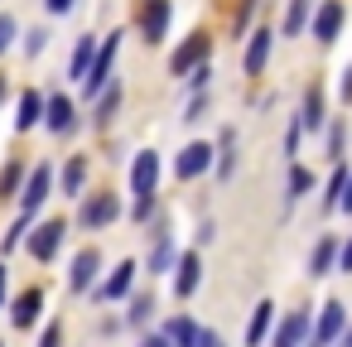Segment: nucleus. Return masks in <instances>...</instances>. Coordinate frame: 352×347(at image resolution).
<instances>
[{
  "label": "nucleus",
  "mask_w": 352,
  "mask_h": 347,
  "mask_svg": "<svg viewBox=\"0 0 352 347\" xmlns=\"http://www.w3.org/2000/svg\"><path fill=\"white\" fill-rule=\"evenodd\" d=\"M0 304H6V265H0Z\"/></svg>",
  "instance_id": "48"
},
{
  "label": "nucleus",
  "mask_w": 352,
  "mask_h": 347,
  "mask_svg": "<svg viewBox=\"0 0 352 347\" xmlns=\"http://www.w3.org/2000/svg\"><path fill=\"white\" fill-rule=\"evenodd\" d=\"M270 323H275V304H270V299H261V304L251 309V323H246V347H261V342H265V333H270Z\"/></svg>",
  "instance_id": "20"
},
{
  "label": "nucleus",
  "mask_w": 352,
  "mask_h": 347,
  "mask_svg": "<svg viewBox=\"0 0 352 347\" xmlns=\"http://www.w3.org/2000/svg\"><path fill=\"white\" fill-rule=\"evenodd\" d=\"M39 126H49L54 135H68L73 126H78V111H73V102L58 92V97H44V121Z\"/></svg>",
  "instance_id": "13"
},
{
  "label": "nucleus",
  "mask_w": 352,
  "mask_h": 347,
  "mask_svg": "<svg viewBox=\"0 0 352 347\" xmlns=\"http://www.w3.org/2000/svg\"><path fill=\"white\" fill-rule=\"evenodd\" d=\"M10 44H15V20L0 15V54H10Z\"/></svg>",
  "instance_id": "40"
},
{
  "label": "nucleus",
  "mask_w": 352,
  "mask_h": 347,
  "mask_svg": "<svg viewBox=\"0 0 352 347\" xmlns=\"http://www.w3.org/2000/svg\"><path fill=\"white\" fill-rule=\"evenodd\" d=\"M304 25H309V0H289V10H285V39H294Z\"/></svg>",
  "instance_id": "29"
},
{
  "label": "nucleus",
  "mask_w": 352,
  "mask_h": 347,
  "mask_svg": "<svg viewBox=\"0 0 352 347\" xmlns=\"http://www.w3.org/2000/svg\"><path fill=\"white\" fill-rule=\"evenodd\" d=\"M342 102H352V68L342 73Z\"/></svg>",
  "instance_id": "47"
},
{
  "label": "nucleus",
  "mask_w": 352,
  "mask_h": 347,
  "mask_svg": "<svg viewBox=\"0 0 352 347\" xmlns=\"http://www.w3.org/2000/svg\"><path fill=\"white\" fill-rule=\"evenodd\" d=\"M44 121V97L39 92H25L20 97V116H15V131H34Z\"/></svg>",
  "instance_id": "25"
},
{
  "label": "nucleus",
  "mask_w": 352,
  "mask_h": 347,
  "mask_svg": "<svg viewBox=\"0 0 352 347\" xmlns=\"http://www.w3.org/2000/svg\"><path fill=\"white\" fill-rule=\"evenodd\" d=\"M270 44H275V34H270V30H256V34L246 39V54H241V68H246L251 78H256V73H261V68L270 63Z\"/></svg>",
  "instance_id": "17"
},
{
  "label": "nucleus",
  "mask_w": 352,
  "mask_h": 347,
  "mask_svg": "<svg viewBox=\"0 0 352 347\" xmlns=\"http://www.w3.org/2000/svg\"><path fill=\"white\" fill-rule=\"evenodd\" d=\"M63 236H68V222H39L34 227V236H30V256L34 260H54L58 251H63Z\"/></svg>",
  "instance_id": "7"
},
{
  "label": "nucleus",
  "mask_w": 352,
  "mask_h": 347,
  "mask_svg": "<svg viewBox=\"0 0 352 347\" xmlns=\"http://www.w3.org/2000/svg\"><path fill=\"white\" fill-rule=\"evenodd\" d=\"M25 222H30V217H20V222H15V227L6 232V241H0V251H15V246L25 241Z\"/></svg>",
  "instance_id": "39"
},
{
  "label": "nucleus",
  "mask_w": 352,
  "mask_h": 347,
  "mask_svg": "<svg viewBox=\"0 0 352 347\" xmlns=\"http://www.w3.org/2000/svg\"><path fill=\"white\" fill-rule=\"evenodd\" d=\"M0 102H6V78H0Z\"/></svg>",
  "instance_id": "50"
},
{
  "label": "nucleus",
  "mask_w": 352,
  "mask_h": 347,
  "mask_svg": "<svg viewBox=\"0 0 352 347\" xmlns=\"http://www.w3.org/2000/svg\"><path fill=\"white\" fill-rule=\"evenodd\" d=\"M39 313H44V289H25V294L10 304V323H15V328H34Z\"/></svg>",
  "instance_id": "18"
},
{
  "label": "nucleus",
  "mask_w": 352,
  "mask_h": 347,
  "mask_svg": "<svg viewBox=\"0 0 352 347\" xmlns=\"http://www.w3.org/2000/svg\"><path fill=\"white\" fill-rule=\"evenodd\" d=\"M135 270H140L135 260H121V265H116V270H111V275L102 280L97 299H102V304H111V299H126V294L135 289Z\"/></svg>",
  "instance_id": "15"
},
{
  "label": "nucleus",
  "mask_w": 352,
  "mask_h": 347,
  "mask_svg": "<svg viewBox=\"0 0 352 347\" xmlns=\"http://www.w3.org/2000/svg\"><path fill=\"white\" fill-rule=\"evenodd\" d=\"M155 188H160V155L155 150H140L131 159V193L135 198H155Z\"/></svg>",
  "instance_id": "6"
},
{
  "label": "nucleus",
  "mask_w": 352,
  "mask_h": 347,
  "mask_svg": "<svg viewBox=\"0 0 352 347\" xmlns=\"http://www.w3.org/2000/svg\"><path fill=\"white\" fill-rule=\"evenodd\" d=\"M299 140H304V126H299V116H294V121H289V131H285V155H289V159L299 155Z\"/></svg>",
  "instance_id": "34"
},
{
  "label": "nucleus",
  "mask_w": 352,
  "mask_h": 347,
  "mask_svg": "<svg viewBox=\"0 0 352 347\" xmlns=\"http://www.w3.org/2000/svg\"><path fill=\"white\" fill-rule=\"evenodd\" d=\"M121 107V87H102V102H97V121H111V111Z\"/></svg>",
  "instance_id": "31"
},
{
  "label": "nucleus",
  "mask_w": 352,
  "mask_h": 347,
  "mask_svg": "<svg viewBox=\"0 0 352 347\" xmlns=\"http://www.w3.org/2000/svg\"><path fill=\"white\" fill-rule=\"evenodd\" d=\"M342 183H347V169H338V174L328 179V193H323V212H333V208H338V198H342Z\"/></svg>",
  "instance_id": "33"
},
{
  "label": "nucleus",
  "mask_w": 352,
  "mask_h": 347,
  "mask_svg": "<svg viewBox=\"0 0 352 347\" xmlns=\"http://www.w3.org/2000/svg\"><path fill=\"white\" fill-rule=\"evenodd\" d=\"M304 337H309V309H289L285 323L275 328L270 347H304Z\"/></svg>",
  "instance_id": "16"
},
{
  "label": "nucleus",
  "mask_w": 352,
  "mask_h": 347,
  "mask_svg": "<svg viewBox=\"0 0 352 347\" xmlns=\"http://www.w3.org/2000/svg\"><path fill=\"white\" fill-rule=\"evenodd\" d=\"M82 183H87V155H73L63 164V193L68 198H82Z\"/></svg>",
  "instance_id": "26"
},
{
  "label": "nucleus",
  "mask_w": 352,
  "mask_h": 347,
  "mask_svg": "<svg viewBox=\"0 0 352 347\" xmlns=\"http://www.w3.org/2000/svg\"><path fill=\"white\" fill-rule=\"evenodd\" d=\"M208 169H212V145H208V140L184 145L179 159H174V174H179V179H198V174H208Z\"/></svg>",
  "instance_id": "8"
},
{
  "label": "nucleus",
  "mask_w": 352,
  "mask_h": 347,
  "mask_svg": "<svg viewBox=\"0 0 352 347\" xmlns=\"http://www.w3.org/2000/svg\"><path fill=\"white\" fill-rule=\"evenodd\" d=\"M251 20H256V0H241V10H236V34H241Z\"/></svg>",
  "instance_id": "41"
},
{
  "label": "nucleus",
  "mask_w": 352,
  "mask_h": 347,
  "mask_svg": "<svg viewBox=\"0 0 352 347\" xmlns=\"http://www.w3.org/2000/svg\"><path fill=\"white\" fill-rule=\"evenodd\" d=\"M97 44H102V39H92V34H82V39H78L73 63H68V78H78V82L87 78V68H92V58H97Z\"/></svg>",
  "instance_id": "24"
},
{
  "label": "nucleus",
  "mask_w": 352,
  "mask_h": 347,
  "mask_svg": "<svg viewBox=\"0 0 352 347\" xmlns=\"http://www.w3.org/2000/svg\"><path fill=\"white\" fill-rule=\"evenodd\" d=\"M116 49H121V34H111V39H102V44H97V58H92L87 78H82V92H87V97H97V92L107 87V78H111V63H116Z\"/></svg>",
  "instance_id": "5"
},
{
  "label": "nucleus",
  "mask_w": 352,
  "mask_h": 347,
  "mask_svg": "<svg viewBox=\"0 0 352 347\" xmlns=\"http://www.w3.org/2000/svg\"><path fill=\"white\" fill-rule=\"evenodd\" d=\"M212 58V44H208V34H188L179 49H174V58H169V73L174 78H188L198 63H208Z\"/></svg>",
  "instance_id": "4"
},
{
  "label": "nucleus",
  "mask_w": 352,
  "mask_h": 347,
  "mask_svg": "<svg viewBox=\"0 0 352 347\" xmlns=\"http://www.w3.org/2000/svg\"><path fill=\"white\" fill-rule=\"evenodd\" d=\"M342 347H352V328H347V333H342Z\"/></svg>",
  "instance_id": "49"
},
{
  "label": "nucleus",
  "mask_w": 352,
  "mask_h": 347,
  "mask_svg": "<svg viewBox=\"0 0 352 347\" xmlns=\"http://www.w3.org/2000/svg\"><path fill=\"white\" fill-rule=\"evenodd\" d=\"M198 284H203V260H198V251H179V260H174V294L188 299V294H198Z\"/></svg>",
  "instance_id": "9"
},
{
  "label": "nucleus",
  "mask_w": 352,
  "mask_h": 347,
  "mask_svg": "<svg viewBox=\"0 0 352 347\" xmlns=\"http://www.w3.org/2000/svg\"><path fill=\"white\" fill-rule=\"evenodd\" d=\"M0 347H6V342H0Z\"/></svg>",
  "instance_id": "51"
},
{
  "label": "nucleus",
  "mask_w": 352,
  "mask_h": 347,
  "mask_svg": "<svg viewBox=\"0 0 352 347\" xmlns=\"http://www.w3.org/2000/svg\"><path fill=\"white\" fill-rule=\"evenodd\" d=\"M39 347H63V323H58V318L39 333Z\"/></svg>",
  "instance_id": "38"
},
{
  "label": "nucleus",
  "mask_w": 352,
  "mask_h": 347,
  "mask_svg": "<svg viewBox=\"0 0 352 347\" xmlns=\"http://www.w3.org/2000/svg\"><path fill=\"white\" fill-rule=\"evenodd\" d=\"M342 323H347V309H342V299H328V304H323V313L309 323V337H304V347H333V342L342 337Z\"/></svg>",
  "instance_id": "1"
},
{
  "label": "nucleus",
  "mask_w": 352,
  "mask_h": 347,
  "mask_svg": "<svg viewBox=\"0 0 352 347\" xmlns=\"http://www.w3.org/2000/svg\"><path fill=\"white\" fill-rule=\"evenodd\" d=\"M212 169H217L222 179H232V169H236V131H232V126L222 131V140H217V150H212Z\"/></svg>",
  "instance_id": "23"
},
{
  "label": "nucleus",
  "mask_w": 352,
  "mask_h": 347,
  "mask_svg": "<svg viewBox=\"0 0 352 347\" xmlns=\"http://www.w3.org/2000/svg\"><path fill=\"white\" fill-rule=\"evenodd\" d=\"M338 270H342V275H352V236L338 246Z\"/></svg>",
  "instance_id": "42"
},
{
  "label": "nucleus",
  "mask_w": 352,
  "mask_h": 347,
  "mask_svg": "<svg viewBox=\"0 0 352 347\" xmlns=\"http://www.w3.org/2000/svg\"><path fill=\"white\" fill-rule=\"evenodd\" d=\"M208 78H212V63H198V68L188 73V87H193V92H208Z\"/></svg>",
  "instance_id": "36"
},
{
  "label": "nucleus",
  "mask_w": 352,
  "mask_h": 347,
  "mask_svg": "<svg viewBox=\"0 0 352 347\" xmlns=\"http://www.w3.org/2000/svg\"><path fill=\"white\" fill-rule=\"evenodd\" d=\"M44 5H49V15H68V10L78 5V0H44Z\"/></svg>",
  "instance_id": "45"
},
{
  "label": "nucleus",
  "mask_w": 352,
  "mask_h": 347,
  "mask_svg": "<svg viewBox=\"0 0 352 347\" xmlns=\"http://www.w3.org/2000/svg\"><path fill=\"white\" fill-rule=\"evenodd\" d=\"M49 193H54V164H34V169L25 174V188H20V212L34 217V212L49 203Z\"/></svg>",
  "instance_id": "2"
},
{
  "label": "nucleus",
  "mask_w": 352,
  "mask_h": 347,
  "mask_svg": "<svg viewBox=\"0 0 352 347\" xmlns=\"http://www.w3.org/2000/svg\"><path fill=\"white\" fill-rule=\"evenodd\" d=\"M140 347H169V342H164V333H150V337H140Z\"/></svg>",
  "instance_id": "46"
},
{
  "label": "nucleus",
  "mask_w": 352,
  "mask_h": 347,
  "mask_svg": "<svg viewBox=\"0 0 352 347\" xmlns=\"http://www.w3.org/2000/svg\"><path fill=\"white\" fill-rule=\"evenodd\" d=\"M97 270H102V251H97V246L78 251V256H73V270H68L73 294H87V289H92V280H97Z\"/></svg>",
  "instance_id": "11"
},
{
  "label": "nucleus",
  "mask_w": 352,
  "mask_h": 347,
  "mask_svg": "<svg viewBox=\"0 0 352 347\" xmlns=\"http://www.w3.org/2000/svg\"><path fill=\"white\" fill-rule=\"evenodd\" d=\"M198 333H203V328H198L193 318H184V313L164 323V342H169V347H198Z\"/></svg>",
  "instance_id": "22"
},
{
  "label": "nucleus",
  "mask_w": 352,
  "mask_h": 347,
  "mask_svg": "<svg viewBox=\"0 0 352 347\" xmlns=\"http://www.w3.org/2000/svg\"><path fill=\"white\" fill-rule=\"evenodd\" d=\"M309 188H314V174H309L304 164H294V169H289V203H285V212H289V208H294Z\"/></svg>",
  "instance_id": "28"
},
{
  "label": "nucleus",
  "mask_w": 352,
  "mask_h": 347,
  "mask_svg": "<svg viewBox=\"0 0 352 347\" xmlns=\"http://www.w3.org/2000/svg\"><path fill=\"white\" fill-rule=\"evenodd\" d=\"M126 299H131L126 323H131V328H145V323L155 318V299H150V294H126Z\"/></svg>",
  "instance_id": "27"
},
{
  "label": "nucleus",
  "mask_w": 352,
  "mask_h": 347,
  "mask_svg": "<svg viewBox=\"0 0 352 347\" xmlns=\"http://www.w3.org/2000/svg\"><path fill=\"white\" fill-rule=\"evenodd\" d=\"M169 20H174V5H169V0H150L145 15H140V34H145V44H164Z\"/></svg>",
  "instance_id": "10"
},
{
  "label": "nucleus",
  "mask_w": 352,
  "mask_h": 347,
  "mask_svg": "<svg viewBox=\"0 0 352 347\" xmlns=\"http://www.w3.org/2000/svg\"><path fill=\"white\" fill-rule=\"evenodd\" d=\"M342 20H347L342 15V0H323V5L314 10V39L318 44H333L342 34Z\"/></svg>",
  "instance_id": "12"
},
{
  "label": "nucleus",
  "mask_w": 352,
  "mask_h": 347,
  "mask_svg": "<svg viewBox=\"0 0 352 347\" xmlns=\"http://www.w3.org/2000/svg\"><path fill=\"white\" fill-rule=\"evenodd\" d=\"M208 107H212V102H208V92H193V102H188V116H184V121H203V116H208Z\"/></svg>",
  "instance_id": "37"
},
{
  "label": "nucleus",
  "mask_w": 352,
  "mask_h": 347,
  "mask_svg": "<svg viewBox=\"0 0 352 347\" xmlns=\"http://www.w3.org/2000/svg\"><path fill=\"white\" fill-rule=\"evenodd\" d=\"M342 140H347V126L328 121V159H342Z\"/></svg>",
  "instance_id": "32"
},
{
  "label": "nucleus",
  "mask_w": 352,
  "mask_h": 347,
  "mask_svg": "<svg viewBox=\"0 0 352 347\" xmlns=\"http://www.w3.org/2000/svg\"><path fill=\"white\" fill-rule=\"evenodd\" d=\"M198 347H227V342H222V333L208 328V333H198Z\"/></svg>",
  "instance_id": "44"
},
{
  "label": "nucleus",
  "mask_w": 352,
  "mask_h": 347,
  "mask_svg": "<svg viewBox=\"0 0 352 347\" xmlns=\"http://www.w3.org/2000/svg\"><path fill=\"white\" fill-rule=\"evenodd\" d=\"M323 121H328L323 87H309V92H304V107H299V126H304V131H323Z\"/></svg>",
  "instance_id": "19"
},
{
  "label": "nucleus",
  "mask_w": 352,
  "mask_h": 347,
  "mask_svg": "<svg viewBox=\"0 0 352 347\" xmlns=\"http://www.w3.org/2000/svg\"><path fill=\"white\" fill-rule=\"evenodd\" d=\"M20 183H25V164H20V159L0 169V198H15V188H20Z\"/></svg>",
  "instance_id": "30"
},
{
  "label": "nucleus",
  "mask_w": 352,
  "mask_h": 347,
  "mask_svg": "<svg viewBox=\"0 0 352 347\" xmlns=\"http://www.w3.org/2000/svg\"><path fill=\"white\" fill-rule=\"evenodd\" d=\"M338 246H342V241H338L333 232H323V236L314 241V251H309V275H314V280H323V275L338 270Z\"/></svg>",
  "instance_id": "14"
},
{
  "label": "nucleus",
  "mask_w": 352,
  "mask_h": 347,
  "mask_svg": "<svg viewBox=\"0 0 352 347\" xmlns=\"http://www.w3.org/2000/svg\"><path fill=\"white\" fill-rule=\"evenodd\" d=\"M342 212H352V169H347V183H342V198H338Z\"/></svg>",
  "instance_id": "43"
},
{
  "label": "nucleus",
  "mask_w": 352,
  "mask_h": 347,
  "mask_svg": "<svg viewBox=\"0 0 352 347\" xmlns=\"http://www.w3.org/2000/svg\"><path fill=\"white\" fill-rule=\"evenodd\" d=\"M44 44H49V30H30V34H25V54H30V58L44 54Z\"/></svg>",
  "instance_id": "35"
},
{
  "label": "nucleus",
  "mask_w": 352,
  "mask_h": 347,
  "mask_svg": "<svg viewBox=\"0 0 352 347\" xmlns=\"http://www.w3.org/2000/svg\"><path fill=\"white\" fill-rule=\"evenodd\" d=\"M116 217H121L116 193H92V198H82V208H78V227H87V232H102V227H111Z\"/></svg>",
  "instance_id": "3"
},
{
  "label": "nucleus",
  "mask_w": 352,
  "mask_h": 347,
  "mask_svg": "<svg viewBox=\"0 0 352 347\" xmlns=\"http://www.w3.org/2000/svg\"><path fill=\"white\" fill-rule=\"evenodd\" d=\"M174 260H179V246H174V236H160V241L150 246V260H145V270H150V275H169V270H174Z\"/></svg>",
  "instance_id": "21"
}]
</instances>
